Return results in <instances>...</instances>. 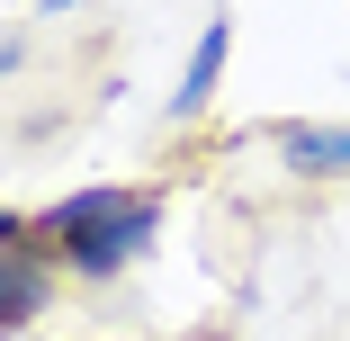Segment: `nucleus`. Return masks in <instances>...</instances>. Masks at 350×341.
<instances>
[{
    "instance_id": "20e7f679",
    "label": "nucleus",
    "mask_w": 350,
    "mask_h": 341,
    "mask_svg": "<svg viewBox=\"0 0 350 341\" xmlns=\"http://www.w3.org/2000/svg\"><path fill=\"white\" fill-rule=\"evenodd\" d=\"M225 45H234V18H216L198 36V54H189V72H180V90H171V117H198L206 99H216V72H225Z\"/></svg>"
},
{
    "instance_id": "f257e3e1",
    "label": "nucleus",
    "mask_w": 350,
    "mask_h": 341,
    "mask_svg": "<svg viewBox=\"0 0 350 341\" xmlns=\"http://www.w3.org/2000/svg\"><path fill=\"white\" fill-rule=\"evenodd\" d=\"M153 225H162V207L144 189H81V197H63L45 216V243H54V260H72L81 279H117V269L153 243Z\"/></svg>"
},
{
    "instance_id": "423d86ee",
    "label": "nucleus",
    "mask_w": 350,
    "mask_h": 341,
    "mask_svg": "<svg viewBox=\"0 0 350 341\" xmlns=\"http://www.w3.org/2000/svg\"><path fill=\"white\" fill-rule=\"evenodd\" d=\"M10 243H27V225H18L10 207H0V251H10Z\"/></svg>"
},
{
    "instance_id": "7ed1b4c3",
    "label": "nucleus",
    "mask_w": 350,
    "mask_h": 341,
    "mask_svg": "<svg viewBox=\"0 0 350 341\" xmlns=\"http://www.w3.org/2000/svg\"><path fill=\"white\" fill-rule=\"evenodd\" d=\"M278 153L306 180H350V126H278Z\"/></svg>"
},
{
    "instance_id": "39448f33",
    "label": "nucleus",
    "mask_w": 350,
    "mask_h": 341,
    "mask_svg": "<svg viewBox=\"0 0 350 341\" xmlns=\"http://www.w3.org/2000/svg\"><path fill=\"white\" fill-rule=\"evenodd\" d=\"M27 63V36H0V72H18Z\"/></svg>"
},
{
    "instance_id": "f03ea898",
    "label": "nucleus",
    "mask_w": 350,
    "mask_h": 341,
    "mask_svg": "<svg viewBox=\"0 0 350 341\" xmlns=\"http://www.w3.org/2000/svg\"><path fill=\"white\" fill-rule=\"evenodd\" d=\"M45 297H54V243H10L0 251V341L18 323H36Z\"/></svg>"
}]
</instances>
